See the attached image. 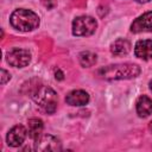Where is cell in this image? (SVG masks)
<instances>
[{
  "label": "cell",
  "instance_id": "4fadbf2b",
  "mask_svg": "<svg viewBox=\"0 0 152 152\" xmlns=\"http://www.w3.org/2000/svg\"><path fill=\"white\" fill-rule=\"evenodd\" d=\"M129 50H131V43L125 38H119L110 45V52L118 57L127 55Z\"/></svg>",
  "mask_w": 152,
  "mask_h": 152
},
{
  "label": "cell",
  "instance_id": "30bf717a",
  "mask_svg": "<svg viewBox=\"0 0 152 152\" xmlns=\"http://www.w3.org/2000/svg\"><path fill=\"white\" fill-rule=\"evenodd\" d=\"M65 101L70 106H84L89 102V95L87 91L77 89V90L70 91L65 96Z\"/></svg>",
  "mask_w": 152,
  "mask_h": 152
},
{
  "label": "cell",
  "instance_id": "7c38bea8",
  "mask_svg": "<svg viewBox=\"0 0 152 152\" xmlns=\"http://www.w3.org/2000/svg\"><path fill=\"white\" fill-rule=\"evenodd\" d=\"M43 128H44V125H43V121L40 119L33 118V119H30L28 122H27V133H28V137L32 140H34V141L40 138L42 132H43Z\"/></svg>",
  "mask_w": 152,
  "mask_h": 152
},
{
  "label": "cell",
  "instance_id": "2e32d148",
  "mask_svg": "<svg viewBox=\"0 0 152 152\" xmlns=\"http://www.w3.org/2000/svg\"><path fill=\"white\" fill-rule=\"evenodd\" d=\"M40 2H42L46 8H51V7H53V5H55L53 0H40Z\"/></svg>",
  "mask_w": 152,
  "mask_h": 152
},
{
  "label": "cell",
  "instance_id": "ba28073f",
  "mask_svg": "<svg viewBox=\"0 0 152 152\" xmlns=\"http://www.w3.org/2000/svg\"><path fill=\"white\" fill-rule=\"evenodd\" d=\"M131 31L133 33L151 32L152 31V11L146 12L138 17L131 25Z\"/></svg>",
  "mask_w": 152,
  "mask_h": 152
},
{
  "label": "cell",
  "instance_id": "8992f818",
  "mask_svg": "<svg viewBox=\"0 0 152 152\" xmlns=\"http://www.w3.org/2000/svg\"><path fill=\"white\" fill-rule=\"evenodd\" d=\"M34 148L37 151H61L62 146L56 137L46 134L40 135V138L34 141Z\"/></svg>",
  "mask_w": 152,
  "mask_h": 152
},
{
  "label": "cell",
  "instance_id": "9c48e42d",
  "mask_svg": "<svg viewBox=\"0 0 152 152\" xmlns=\"http://www.w3.org/2000/svg\"><path fill=\"white\" fill-rule=\"evenodd\" d=\"M134 55L138 58H141L144 61L152 58V40L150 39H142L138 40L134 46Z\"/></svg>",
  "mask_w": 152,
  "mask_h": 152
},
{
  "label": "cell",
  "instance_id": "5b68a950",
  "mask_svg": "<svg viewBox=\"0 0 152 152\" xmlns=\"http://www.w3.org/2000/svg\"><path fill=\"white\" fill-rule=\"evenodd\" d=\"M7 63L15 68H24L31 61V53L25 49L14 48L10 50L6 55Z\"/></svg>",
  "mask_w": 152,
  "mask_h": 152
},
{
  "label": "cell",
  "instance_id": "e0dca14e",
  "mask_svg": "<svg viewBox=\"0 0 152 152\" xmlns=\"http://www.w3.org/2000/svg\"><path fill=\"white\" fill-rule=\"evenodd\" d=\"M135 1H138V2H147L150 0H135Z\"/></svg>",
  "mask_w": 152,
  "mask_h": 152
},
{
  "label": "cell",
  "instance_id": "ac0fdd59",
  "mask_svg": "<svg viewBox=\"0 0 152 152\" xmlns=\"http://www.w3.org/2000/svg\"><path fill=\"white\" fill-rule=\"evenodd\" d=\"M150 89H151V91H152V80H151V82H150Z\"/></svg>",
  "mask_w": 152,
  "mask_h": 152
},
{
  "label": "cell",
  "instance_id": "277c9868",
  "mask_svg": "<svg viewBox=\"0 0 152 152\" xmlns=\"http://www.w3.org/2000/svg\"><path fill=\"white\" fill-rule=\"evenodd\" d=\"M97 27V23L93 17L89 15H80L72 21V33L77 37L90 36L95 32Z\"/></svg>",
  "mask_w": 152,
  "mask_h": 152
},
{
  "label": "cell",
  "instance_id": "5bb4252c",
  "mask_svg": "<svg viewBox=\"0 0 152 152\" xmlns=\"http://www.w3.org/2000/svg\"><path fill=\"white\" fill-rule=\"evenodd\" d=\"M96 55L90 52V51H83L78 55V61H80V64L84 68H89V66H93L95 63H96Z\"/></svg>",
  "mask_w": 152,
  "mask_h": 152
},
{
  "label": "cell",
  "instance_id": "8fae6325",
  "mask_svg": "<svg viewBox=\"0 0 152 152\" xmlns=\"http://www.w3.org/2000/svg\"><path fill=\"white\" fill-rule=\"evenodd\" d=\"M137 113L140 118H147L152 114V100L148 96L141 95L137 100Z\"/></svg>",
  "mask_w": 152,
  "mask_h": 152
},
{
  "label": "cell",
  "instance_id": "6da1fadb",
  "mask_svg": "<svg viewBox=\"0 0 152 152\" xmlns=\"http://www.w3.org/2000/svg\"><path fill=\"white\" fill-rule=\"evenodd\" d=\"M139 74H140V68L137 64H132V63L112 64L103 66L99 70V75L108 81L133 78L137 77Z\"/></svg>",
  "mask_w": 152,
  "mask_h": 152
},
{
  "label": "cell",
  "instance_id": "52a82bcc",
  "mask_svg": "<svg viewBox=\"0 0 152 152\" xmlns=\"http://www.w3.org/2000/svg\"><path fill=\"white\" fill-rule=\"evenodd\" d=\"M27 134H28L27 129L23 125H17V126L12 127L10 129V132L7 133V137H6L7 144L12 147H18L25 141Z\"/></svg>",
  "mask_w": 152,
  "mask_h": 152
},
{
  "label": "cell",
  "instance_id": "3957f363",
  "mask_svg": "<svg viewBox=\"0 0 152 152\" xmlns=\"http://www.w3.org/2000/svg\"><path fill=\"white\" fill-rule=\"evenodd\" d=\"M32 99L45 113L51 114L57 108V94L52 88L48 86H40L39 88H37L36 91L32 94Z\"/></svg>",
  "mask_w": 152,
  "mask_h": 152
},
{
  "label": "cell",
  "instance_id": "d6986e66",
  "mask_svg": "<svg viewBox=\"0 0 152 152\" xmlns=\"http://www.w3.org/2000/svg\"><path fill=\"white\" fill-rule=\"evenodd\" d=\"M150 129H151V132H152V122L150 124Z\"/></svg>",
  "mask_w": 152,
  "mask_h": 152
},
{
  "label": "cell",
  "instance_id": "7a4b0ae2",
  "mask_svg": "<svg viewBox=\"0 0 152 152\" xmlns=\"http://www.w3.org/2000/svg\"><path fill=\"white\" fill-rule=\"evenodd\" d=\"M11 25L21 32H28L39 26V17L31 10L19 8L12 12L10 17Z\"/></svg>",
  "mask_w": 152,
  "mask_h": 152
},
{
  "label": "cell",
  "instance_id": "9a60e30c",
  "mask_svg": "<svg viewBox=\"0 0 152 152\" xmlns=\"http://www.w3.org/2000/svg\"><path fill=\"white\" fill-rule=\"evenodd\" d=\"M1 84H5L10 78H11V75L8 71H6L5 69H1Z\"/></svg>",
  "mask_w": 152,
  "mask_h": 152
}]
</instances>
